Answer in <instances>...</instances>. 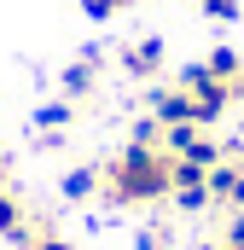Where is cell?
<instances>
[{"mask_svg":"<svg viewBox=\"0 0 244 250\" xmlns=\"http://www.w3.org/2000/svg\"><path fill=\"white\" fill-rule=\"evenodd\" d=\"M128 6H140V0H81L87 18H117V12H128Z\"/></svg>","mask_w":244,"mask_h":250,"instance_id":"9","label":"cell"},{"mask_svg":"<svg viewBox=\"0 0 244 250\" xmlns=\"http://www.w3.org/2000/svg\"><path fill=\"white\" fill-rule=\"evenodd\" d=\"M0 187H6V157H0Z\"/></svg>","mask_w":244,"mask_h":250,"instance_id":"11","label":"cell"},{"mask_svg":"<svg viewBox=\"0 0 244 250\" xmlns=\"http://www.w3.org/2000/svg\"><path fill=\"white\" fill-rule=\"evenodd\" d=\"M0 233H6V239H18V245L29 239V209H23L6 187H0Z\"/></svg>","mask_w":244,"mask_h":250,"instance_id":"5","label":"cell"},{"mask_svg":"<svg viewBox=\"0 0 244 250\" xmlns=\"http://www.w3.org/2000/svg\"><path fill=\"white\" fill-rule=\"evenodd\" d=\"M93 87H99V53H81V59L64 70V99L76 105V99H87Z\"/></svg>","mask_w":244,"mask_h":250,"instance_id":"4","label":"cell"},{"mask_svg":"<svg viewBox=\"0 0 244 250\" xmlns=\"http://www.w3.org/2000/svg\"><path fill=\"white\" fill-rule=\"evenodd\" d=\"M209 204L215 209H244V157H221L209 169Z\"/></svg>","mask_w":244,"mask_h":250,"instance_id":"2","label":"cell"},{"mask_svg":"<svg viewBox=\"0 0 244 250\" xmlns=\"http://www.w3.org/2000/svg\"><path fill=\"white\" fill-rule=\"evenodd\" d=\"M203 250H244V239H239V245H203Z\"/></svg>","mask_w":244,"mask_h":250,"instance_id":"10","label":"cell"},{"mask_svg":"<svg viewBox=\"0 0 244 250\" xmlns=\"http://www.w3.org/2000/svg\"><path fill=\"white\" fill-rule=\"evenodd\" d=\"M169 175H175V157L163 146H140L128 140L117 157L99 169V198L111 209H140V204H163L169 198Z\"/></svg>","mask_w":244,"mask_h":250,"instance_id":"1","label":"cell"},{"mask_svg":"<svg viewBox=\"0 0 244 250\" xmlns=\"http://www.w3.org/2000/svg\"><path fill=\"white\" fill-rule=\"evenodd\" d=\"M59 192L70 198V204H81V198H93V192H99V169H70Z\"/></svg>","mask_w":244,"mask_h":250,"instance_id":"6","label":"cell"},{"mask_svg":"<svg viewBox=\"0 0 244 250\" xmlns=\"http://www.w3.org/2000/svg\"><path fill=\"white\" fill-rule=\"evenodd\" d=\"M23 250H76V245H70V239H59L41 215H29V239H23Z\"/></svg>","mask_w":244,"mask_h":250,"instance_id":"7","label":"cell"},{"mask_svg":"<svg viewBox=\"0 0 244 250\" xmlns=\"http://www.w3.org/2000/svg\"><path fill=\"white\" fill-rule=\"evenodd\" d=\"M163 59H169V47H163L157 35H140V41H128V47H122V76L151 82V76L163 70Z\"/></svg>","mask_w":244,"mask_h":250,"instance_id":"3","label":"cell"},{"mask_svg":"<svg viewBox=\"0 0 244 250\" xmlns=\"http://www.w3.org/2000/svg\"><path fill=\"white\" fill-rule=\"evenodd\" d=\"M203 18H215V23H233V18H244V0H192Z\"/></svg>","mask_w":244,"mask_h":250,"instance_id":"8","label":"cell"}]
</instances>
